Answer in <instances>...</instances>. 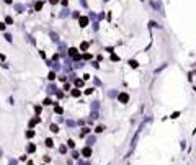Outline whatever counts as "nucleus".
<instances>
[{
  "mask_svg": "<svg viewBox=\"0 0 196 165\" xmlns=\"http://www.w3.org/2000/svg\"><path fill=\"white\" fill-rule=\"evenodd\" d=\"M70 95H72L74 98H78V97L82 95V92H80L78 88H72V90H70Z\"/></svg>",
  "mask_w": 196,
  "mask_h": 165,
  "instance_id": "obj_7",
  "label": "nucleus"
},
{
  "mask_svg": "<svg viewBox=\"0 0 196 165\" xmlns=\"http://www.w3.org/2000/svg\"><path fill=\"white\" fill-rule=\"evenodd\" d=\"M51 105H56V103H52V100L49 98V97L43 100V106H51Z\"/></svg>",
  "mask_w": 196,
  "mask_h": 165,
  "instance_id": "obj_13",
  "label": "nucleus"
},
{
  "mask_svg": "<svg viewBox=\"0 0 196 165\" xmlns=\"http://www.w3.org/2000/svg\"><path fill=\"white\" fill-rule=\"evenodd\" d=\"M46 90H47V93H49V95H52V93H56V92H57V88H56V85H54V83L47 85V88H46Z\"/></svg>",
  "mask_w": 196,
  "mask_h": 165,
  "instance_id": "obj_6",
  "label": "nucleus"
},
{
  "mask_svg": "<svg viewBox=\"0 0 196 165\" xmlns=\"http://www.w3.org/2000/svg\"><path fill=\"white\" fill-rule=\"evenodd\" d=\"M26 155H28V154H25V155H20V159H18V160H26V159H28Z\"/></svg>",
  "mask_w": 196,
  "mask_h": 165,
  "instance_id": "obj_35",
  "label": "nucleus"
},
{
  "mask_svg": "<svg viewBox=\"0 0 196 165\" xmlns=\"http://www.w3.org/2000/svg\"><path fill=\"white\" fill-rule=\"evenodd\" d=\"M80 155H82L83 159H90V157H92V147H88V145H85V147L82 149V152H80Z\"/></svg>",
  "mask_w": 196,
  "mask_h": 165,
  "instance_id": "obj_1",
  "label": "nucleus"
},
{
  "mask_svg": "<svg viewBox=\"0 0 196 165\" xmlns=\"http://www.w3.org/2000/svg\"><path fill=\"white\" fill-rule=\"evenodd\" d=\"M44 145H46V147H49V149H52V147H54V141H52L51 137H47V139L44 141Z\"/></svg>",
  "mask_w": 196,
  "mask_h": 165,
  "instance_id": "obj_9",
  "label": "nucleus"
},
{
  "mask_svg": "<svg viewBox=\"0 0 196 165\" xmlns=\"http://www.w3.org/2000/svg\"><path fill=\"white\" fill-rule=\"evenodd\" d=\"M15 8H16V12H18V13H21L25 7H23V5H15Z\"/></svg>",
  "mask_w": 196,
  "mask_h": 165,
  "instance_id": "obj_28",
  "label": "nucleus"
},
{
  "mask_svg": "<svg viewBox=\"0 0 196 165\" xmlns=\"http://www.w3.org/2000/svg\"><path fill=\"white\" fill-rule=\"evenodd\" d=\"M82 85H83V80H82V79H77V80H75V87L78 88V87H82Z\"/></svg>",
  "mask_w": 196,
  "mask_h": 165,
  "instance_id": "obj_24",
  "label": "nucleus"
},
{
  "mask_svg": "<svg viewBox=\"0 0 196 165\" xmlns=\"http://www.w3.org/2000/svg\"><path fill=\"white\" fill-rule=\"evenodd\" d=\"M64 90H70V83H64Z\"/></svg>",
  "mask_w": 196,
  "mask_h": 165,
  "instance_id": "obj_38",
  "label": "nucleus"
},
{
  "mask_svg": "<svg viewBox=\"0 0 196 165\" xmlns=\"http://www.w3.org/2000/svg\"><path fill=\"white\" fill-rule=\"evenodd\" d=\"M41 7H43V3H41V2H38V3H36V10H41Z\"/></svg>",
  "mask_w": 196,
  "mask_h": 165,
  "instance_id": "obj_34",
  "label": "nucleus"
},
{
  "mask_svg": "<svg viewBox=\"0 0 196 165\" xmlns=\"http://www.w3.org/2000/svg\"><path fill=\"white\" fill-rule=\"evenodd\" d=\"M118 95H119V92H118L116 88H113V90L108 92V97H110V98H118Z\"/></svg>",
  "mask_w": 196,
  "mask_h": 165,
  "instance_id": "obj_8",
  "label": "nucleus"
},
{
  "mask_svg": "<svg viewBox=\"0 0 196 165\" xmlns=\"http://www.w3.org/2000/svg\"><path fill=\"white\" fill-rule=\"evenodd\" d=\"M98 116H100V113H98V111H92V113H90V119H97Z\"/></svg>",
  "mask_w": 196,
  "mask_h": 165,
  "instance_id": "obj_21",
  "label": "nucleus"
},
{
  "mask_svg": "<svg viewBox=\"0 0 196 165\" xmlns=\"http://www.w3.org/2000/svg\"><path fill=\"white\" fill-rule=\"evenodd\" d=\"M87 49H88V43H85V41H83V43L80 44V51H87Z\"/></svg>",
  "mask_w": 196,
  "mask_h": 165,
  "instance_id": "obj_22",
  "label": "nucleus"
},
{
  "mask_svg": "<svg viewBox=\"0 0 196 165\" xmlns=\"http://www.w3.org/2000/svg\"><path fill=\"white\" fill-rule=\"evenodd\" d=\"M28 165H34V164H33V160H28Z\"/></svg>",
  "mask_w": 196,
  "mask_h": 165,
  "instance_id": "obj_42",
  "label": "nucleus"
},
{
  "mask_svg": "<svg viewBox=\"0 0 196 165\" xmlns=\"http://www.w3.org/2000/svg\"><path fill=\"white\" fill-rule=\"evenodd\" d=\"M111 59H113V61H119V57H118L114 52H111Z\"/></svg>",
  "mask_w": 196,
  "mask_h": 165,
  "instance_id": "obj_31",
  "label": "nucleus"
},
{
  "mask_svg": "<svg viewBox=\"0 0 196 165\" xmlns=\"http://www.w3.org/2000/svg\"><path fill=\"white\" fill-rule=\"evenodd\" d=\"M75 165H90V162H88V160L85 162V160H80V159H78V160H77V164H75Z\"/></svg>",
  "mask_w": 196,
  "mask_h": 165,
  "instance_id": "obj_27",
  "label": "nucleus"
},
{
  "mask_svg": "<svg viewBox=\"0 0 196 165\" xmlns=\"http://www.w3.org/2000/svg\"><path fill=\"white\" fill-rule=\"evenodd\" d=\"M90 108H92V111H98L100 110V101H92Z\"/></svg>",
  "mask_w": 196,
  "mask_h": 165,
  "instance_id": "obj_11",
  "label": "nucleus"
},
{
  "mask_svg": "<svg viewBox=\"0 0 196 165\" xmlns=\"http://www.w3.org/2000/svg\"><path fill=\"white\" fill-rule=\"evenodd\" d=\"M65 124H67V128H75V126H77V123H75L74 119H67Z\"/></svg>",
  "mask_w": 196,
  "mask_h": 165,
  "instance_id": "obj_17",
  "label": "nucleus"
},
{
  "mask_svg": "<svg viewBox=\"0 0 196 165\" xmlns=\"http://www.w3.org/2000/svg\"><path fill=\"white\" fill-rule=\"evenodd\" d=\"M51 36H52V39H54V41H57V39H59V38H57V34H56V33H51Z\"/></svg>",
  "mask_w": 196,
  "mask_h": 165,
  "instance_id": "obj_37",
  "label": "nucleus"
},
{
  "mask_svg": "<svg viewBox=\"0 0 196 165\" xmlns=\"http://www.w3.org/2000/svg\"><path fill=\"white\" fill-rule=\"evenodd\" d=\"M34 150H36V145L33 144V142H30L28 145H26V154L30 155V154H34Z\"/></svg>",
  "mask_w": 196,
  "mask_h": 165,
  "instance_id": "obj_4",
  "label": "nucleus"
},
{
  "mask_svg": "<svg viewBox=\"0 0 196 165\" xmlns=\"http://www.w3.org/2000/svg\"><path fill=\"white\" fill-rule=\"evenodd\" d=\"M87 25H88V18H87V16H82V18H80V26L85 28Z\"/></svg>",
  "mask_w": 196,
  "mask_h": 165,
  "instance_id": "obj_14",
  "label": "nucleus"
},
{
  "mask_svg": "<svg viewBox=\"0 0 196 165\" xmlns=\"http://www.w3.org/2000/svg\"><path fill=\"white\" fill-rule=\"evenodd\" d=\"M0 30H5V25L3 23H0Z\"/></svg>",
  "mask_w": 196,
  "mask_h": 165,
  "instance_id": "obj_40",
  "label": "nucleus"
},
{
  "mask_svg": "<svg viewBox=\"0 0 196 165\" xmlns=\"http://www.w3.org/2000/svg\"><path fill=\"white\" fill-rule=\"evenodd\" d=\"M93 92H95V88H93V87H92V88H87V90H83V93H85V95H92Z\"/></svg>",
  "mask_w": 196,
  "mask_h": 165,
  "instance_id": "obj_25",
  "label": "nucleus"
},
{
  "mask_svg": "<svg viewBox=\"0 0 196 165\" xmlns=\"http://www.w3.org/2000/svg\"><path fill=\"white\" fill-rule=\"evenodd\" d=\"M49 129H51V132H54V134H57V132H59V124H56V123H52V124L49 126Z\"/></svg>",
  "mask_w": 196,
  "mask_h": 165,
  "instance_id": "obj_10",
  "label": "nucleus"
},
{
  "mask_svg": "<svg viewBox=\"0 0 196 165\" xmlns=\"http://www.w3.org/2000/svg\"><path fill=\"white\" fill-rule=\"evenodd\" d=\"M54 113H56V114H62V113H64L62 106H59V105H54Z\"/></svg>",
  "mask_w": 196,
  "mask_h": 165,
  "instance_id": "obj_15",
  "label": "nucleus"
},
{
  "mask_svg": "<svg viewBox=\"0 0 196 165\" xmlns=\"http://www.w3.org/2000/svg\"><path fill=\"white\" fill-rule=\"evenodd\" d=\"M25 136H26V139H33L34 137V129H26Z\"/></svg>",
  "mask_w": 196,
  "mask_h": 165,
  "instance_id": "obj_12",
  "label": "nucleus"
},
{
  "mask_svg": "<svg viewBox=\"0 0 196 165\" xmlns=\"http://www.w3.org/2000/svg\"><path fill=\"white\" fill-rule=\"evenodd\" d=\"M47 80H49V82H54V80H56V72H54V70H52V72H49Z\"/></svg>",
  "mask_w": 196,
  "mask_h": 165,
  "instance_id": "obj_18",
  "label": "nucleus"
},
{
  "mask_svg": "<svg viewBox=\"0 0 196 165\" xmlns=\"http://www.w3.org/2000/svg\"><path fill=\"white\" fill-rule=\"evenodd\" d=\"M10 165H18V160H15V159H10Z\"/></svg>",
  "mask_w": 196,
  "mask_h": 165,
  "instance_id": "obj_32",
  "label": "nucleus"
},
{
  "mask_svg": "<svg viewBox=\"0 0 196 165\" xmlns=\"http://www.w3.org/2000/svg\"><path fill=\"white\" fill-rule=\"evenodd\" d=\"M105 129H106V128H105L103 124H97V126H95V129H93V132H95V134H101Z\"/></svg>",
  "mask_w": 196,
  "mask_h": 165,
  "instance_id": "obj_5",
  "label": "nucleus"
},
{
  "mask_svg": "<svg viewBox=\"0 0 196 165\" xmlns=\"http://www.w3.org/2000/svg\"><path fill=\"white\" fill-rule=\"evenodd\" d=\"M129 66L132 67V69H136V67L139 66V64H137V62H136V61H134V59H132V61H129Z\"/></svg>",
  "mask_w": 196,
  "mask_h": 165,
  "instance_id": "obj_30",
  "label": "nucleus"
},
{
  "mask_svg": "<svg viewBox=\"0 0 196 165\" xmlns=\"http://www.w3.org/2000/svg\"><path fill=\"white\" fill-rule=\"evenodd\" d=\"M59 152H61V154H67V145H64V144H61V145H59Z\"/></svg>",
  "mask_w": 196,
  "mask_h": 165,
  "instance_id": "obj_19",
  "label": "nucleus"
},
{
  "mask_svg": "<svg viewBox=\"0 0 196 165\" xmlns=\"http://www.w3.org/2000/svg\"><path fill=\"white\" fill-rule=\"evenodd\" d=\"M41 111H43V108H41V106H34V113H36V116H39V114H41Z\"/></svg>",
  "mask_w": 196,
  "mask_h": 165,
  "instance_id": "obj_26",
  "label": "nucleus"
},
{
  "mask_svg": "<svg viewBox=\"0 0 196 165\" xmlns=\"http://www.w3.org/2000/svg\"><path fill=\"white\" fill-rule=\"evenodd\" d=\"M56 97H57V98H62L64 93H62V92H56Z\"/></svg>",
  "mask_w": 196,
  "mask_h": 165,
  "instance_id": "obj_33",
  "label": "nucleus"
},
{
  "mask_svg": "<svg viewBox=\"0 0 196 165\" xmlns=\"http://www.w3.org/2000/svg\"><path fill=\"white\" fill-rule=\"evenodd\" d=\"M72 159H75V160H78V159H80V154H78L77 150H72Z\"/></svg>",
  "mask_w": 196,
  "mask_h": 165,
  "instance_id": "obj_23",
  "label": "nucleus"
},
{
  "mask_svg": "<svg viewBox=\"0 0 196 165\" xmlns=\"http://www.w3.org/2000/svg\"><path fill=\"white\" fill-rule=\"evenodd\" d=\"M88 134H90V129H88V128H83V129L80 131V137H87Z\"/></svg>",
  "mask_w": 196,
  "mask_h": 165,
  "instance_id": "obj_16",
  "label": "nucleus"
},
{
  "mask_svg": "<svg viewBox=\"0 0 196 165\" xmlns=\"http://www.w3.org/2000/svg\"><path fill=\"white\" fill-rule=\"evenodd\" d=\"M5 38H7V41H10V43H12V34L7 33V34H5Z\"/></svg>",
  "mask_w": 196,
  "mask_h": 165,
  "instance_id": "obj_36",
  "label": "nucleus"
},
{
  "mask_svg": "<svg viewBox=\"0 0 196 165\" xmlns=\"http://www.w3.org/2000/svg\"><path fill=\"white\" fill-rule=\"evenodd\" d=\"M95 142H97V134H93V136H88V137H87V145H88V147H92Z\"/></svg>",
  "mask_w": 196,
  "mask_h": 165,
  "instance_id": "obj_3",
  "label": "nucleus"
},
{
  "mask_svg": "<svg viewBox=\"0 0 196 165\" xmlns=\"http://www.w3.org/2000/svg\"><path fill=\"white\" fill-rule=\"evenodd\" d=\"M178 116H180V111H175V113H172V116H170V118H172V119H176Z\"/></svg>",
  "mask_w": 196,
  "mask_h": 165,
  "instance_id": "obj_29",
  "label": "nucleus"
},
{
  "mask_svg": "<svg viewBox=\"0 0 196 165\" xmlns=\"http://www.w3.org/2000/svg\"><path fill=\"white\" fill-rule=\"evenodd\" d=\"M77 124H80V126H82V124H85V119H78V121H77Z\"/></svg>",
  "mask_w": 196,
  "mask_h": 165,
  "instance_id": "obj_39",
  "label": "nucleus"
},
{
  "mask_svg": "<svg viewBox=\"0 0 196 165\" xmlns=\"http://www.w3.org/2000/svg\"><path fill=\"white\" fill-rule=\"evenodd\" d=\"M118 101L123 103V105H126V103L129 101V95H128L126 92H119V95H118Z\"/></svg>",
  "mask_w": 196,
  "mask_h": 165,
  "instance_id": "obj_2",
  "label": "nucleus"
},
{
  "mask_svg": "<svg viewBox=\"0 0 196 165\" xmlns=\"http://www.w3.org/2000/svg\"><path fill=\"white\" fill-rule=\"evenodd\" d=\"M74 147H75V142H74L72 139H69V141H67V149H72V150H74Z\"/></svg>",
  "mask_w": 196,
  "mask_h": 165,
  "instance_id": "obj_20",
  "label": "nucleus"
},
{
  "mask_svg": "<svg viewBox=\"0 0 196 165\" xmlns=\"http://www.w3.org/2000/svg\"><path fill=\"white\" fill-rule=\"evenodd\" d=\"M57 2H59V0H51V3H52V5H56Z\"/></svg>",
  "mask_w": 196,
  "mask_h": 165,
  "instance_id": "obj_41",
  "label": "nucleus"
},
{
  "mask_svg": "<svg viewBox=\"0 0 196 165\" xmlns=\"http://www.w3.org/2000/svg\"><path fill=\"white\" fill-rule=\"evenodd\" d=\"M5 2H7V3H12V0H5Z\"/></svg>",
  "mask_w": 196,
  "mask_h": 165,
  "instance_id": "obj_43",
  "label": "nucleus"
}]
</instances>
